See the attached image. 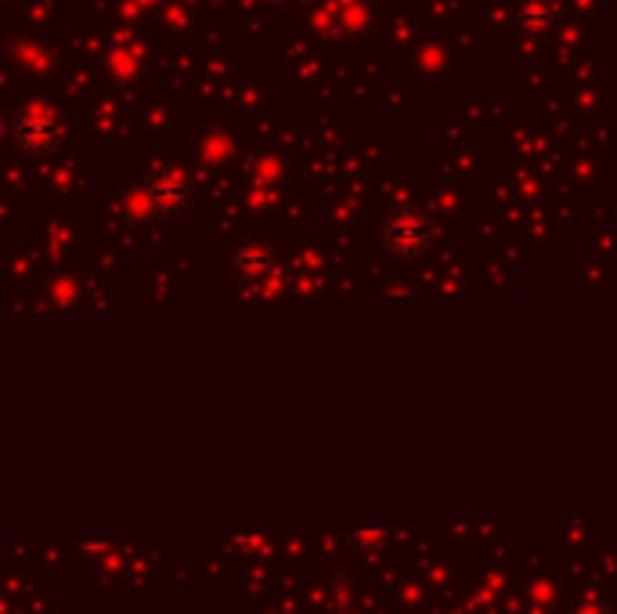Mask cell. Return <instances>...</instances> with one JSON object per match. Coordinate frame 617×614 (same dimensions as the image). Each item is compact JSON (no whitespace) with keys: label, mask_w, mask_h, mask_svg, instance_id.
I'll return each instance as SVG.
<instances>
[{"label":"cell","mask_w":617,"mask_h":614,"mask_svg":"<svg viewBox=\"0 0 617 614\" xmlns=\"http://www.w3.org/2000/svg\"><path fill=\"white\" fill-rule=\"evenodd\" d=\"M11 138H15V146L22 152H33V155H44L58 146V138H62V127L58 120L51 112H41V109H33V112H22L15 127H11Z\"/></svg>","instance_id":"1"},{"label":"cell","mask_w":617,"mask_h":614,"mask_svg":"<svg viewBox=\"0 0 617 614\" xmlns=\"http://www.w3.org/2000/svg\"><path fill=\"white\" fill-rule=\"evenodd\" d=\"M141 195H144V206H149V217L152 214H174L188 203V181L181 174H160L141 188Z\"/></svg>","instance_id":"2"},{"label":"cell","mask_w":617,"mask_h":614,"mask_svg":"<svg viewBox=\"0 0 617 614\" xmlns=\"http://www.w3.org/2000/svg\"><path fill=\"white\" fill-rule=\"evenodd\" d=\"M231 271L239 276L242 286H264L274 276V257L257 243H242L231 254Z\"/></svg>","instance_id":"3"},{"label":"cell","mask_w":617,"mask_h":614,"mask_svg":"<svg viewBox=\"0 0 617 614\" xmlns=\"http://www.w3.org/2000/svg\"><path fill=\"white\" fill-rule=\"evenodd\" d=\"M567 614H614V611H610V604L603 596L588 593V596H577Z\"/></svg>","instance_id":"4"}]
</instances>
